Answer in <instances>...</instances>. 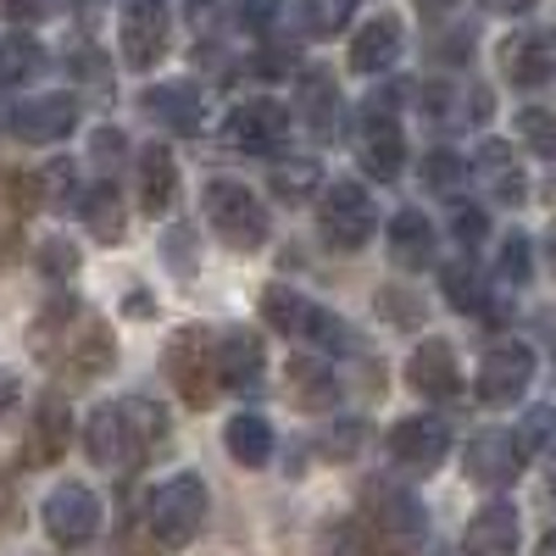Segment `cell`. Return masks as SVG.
<instances>
[{
	"instance_id": "obj_9",
	"label": "cell",
	"mask_w": 556,
	"mask_h": 556,
	"mask_svg": "<svg viewBox=\"0 0 556 556\" xmlns=\"http://www.w3.org/2000/svg\"><path fill=\"white\" fill-rule=\"evenodd\" d=\"M290 106H278V101H245L223 117V146H235L240 156H267L278 162L290 146Z\"/></svg>"
},
{
	"instance_id": "obj_37",
	"label": "cell",
	"mask_w": 556,
	"mask_h": 556,
	"mask_svg": "<svg viewBox=\"0 0 556 556\" xmlns=\"http://www.w3.org/2000/svg\"><path fill=\"white\" fill-rule=\"evenodd\" d=\"M513 440H518L523 462H529V456H534V462H556V406H529Z\"/></svg>"
},
{
	"instance_id": "obj_18",
	"label": "cell",
	"mask_w": 556,
	"mask_h": 556,
	"mask_svg": "<svg viewBox=\"0 0 556 556\" xmlns=\"http://www.w3.org/2000/svg\"><path fill=\"white\" fill-rule=\"evenodd\" d=\"M468 173L479 178V190L490 201H501V206H523L529 201V173H523V162L513 156L506 139H484V146L473 151V162H468Z\"/></svg>"
},
{
	"instance_id": "obj_34",
	"label": "cell",
	"mask_w": 556,
	"mask_h": 556,
	"mask_svg": "<svg viewBox=\"0 0 556 556\" xmlns=\"http://www.w3.org/2000/svg\"><path fill=\"white\" fill-rule=\"evenodd\" d=\"M317 178H323V156H278L273 162V195L278 201H312L317 195Z\"/></svg>"
},
{
	"instance_id": "obj_60",
	"label": "cell",
	"mask_w": 556,
	"mask_h": 556,
	"mask_svg": "<svg viewBox=\"0 0 556 556\" xmlns=\"http://www.w3.org/2000/svg\"><path fill=\"white\" fill-rule=\"evenodd\" d=\"M73 12H78V23H89V17L101 12V0H73Z\"/></svg>"
},
{
	"instance_id": "obj_58",
	"label": "cell",
	"mask_w": 556,
	"mask_h": 556,
	"mask_svg": "<svg viewBox=\"0 0 556 556\" xmlns=\"http://www.w3.org/2000/svg\"><path fill=\"white\" fill-rule=\"evenodd\" d=\"M534 329H540L545 345H556V312H540V317H534Z\"/></svg>"
},
{
	"instance_id": "obj_1",
	"label": "cell",
	"mask_w": 556,
	"mask_h": 556,
	"mask_svg": "<svg viewBox=\"0 0 556 556\" xmlns=\"http://www.w3.org/2000/svg\"><path fill=\"white\" fill-rule=\"evenodd\" d=\"M28 351H34V362L51 367V374H62L67 384L101 379V374L117 367L112 323L96 306H84L73 290H56L51 301L39 306V317L28 323Z\"/></svg>"
},
{
	"instance_id": "obj_43",
	"label": "cell",
	"mask_w": 556,
	"mask_h": 556,
	"mask_svg": "<svg viewBox=\"0 0 556 556\" xmlns=\"http://www.w3.org/2000/svg\"><path fill=\"white\" fill-rule=\"evenodd\" d=\"M0 206H12V212H34V206H39V173L0 167Z\"/></svg>"
},
{
	"instance_id": "obj_17",
	"label": "cell",
	"mask_w": 556,
	"mask_h": 556,
	"mask_svg": "<svg viewBox=\"0 0 556 556\" xmlns=\"http://www.w3.org/2000/svg\"><path fill=\"white\" fill-rule=\"evenodd\" d=\"M501 73L518 89H540L556 78V28H518L501 39Z\"/></svg>"
},
{
	"instance_id": "obj_11",
	"label": "cell",
	"mask_w": 556,
	"mask_h": 556,
	"mask_svg": "<svg viewBox=\"0 0 556 556\" xmlns=\"http://www.w3.org/2000/svg\"><path fill=\"white\" fill-rule=\"evenodd\" d=\"M384 451H390V462H395L401 473L429 479L440 462H445V451H451V424H445V417H434V412H412V417H401V424L390 429Z\"/></svg>"
},
{
	"instance_id": "obj_36",
	"label": "cell",
	"mask_w": 556,
	"mask_h": 556,
	"mask_svg": "<svg viewBox=\"0 0 556 556\" xmlns=\"http://www.w3.org/2000/svg\"><path fill=\"white\" fill-rule=\"evenodd\" d=\"M367 434H374L367 417H334V424L317 434V456L323 462H356L367 451Z\"/></svg>"
},
{
	"instance_id": "obj_23",
	"label": "cell",
	"mask_w": 556,
	"mask_h": 556,
	"mask_svg": "<svg viewBox=\"0 0 556 556\" xmlns=\"http://www.w3.org/2000/svg\"><path fill=\"white\" fill-rule=\"evenodd\" d=\"M406 384L424 395V401H456L462 395V367H456V351L445 340H424L406 362Z\"/></svg>"
},
{
	"instance_id": "obj_39",
	"label": "cell",
	"mask_w": 556,
	"mask_h": 556,
	"mask_svg": "<svg viewBox=\"0 0 556 556\" xmlns=\"http://www.w3.org/2000/svg\"><path fill=\"white\" fill-rule=\"evenodd\" d=\"M78 173L67 156H51V167H39V206H56V212H73L78 206Z\"/></svg>"
},
{
	"instance_id": "obj_45",
	"label": "cell",
	"mask_w": 556,
	"mask_h": 556,
	"mask_svg": "<svg viewBox=\"0 0 556 556\" xmlns=\"http://www.w3.org/2000/svg\"><path fill=\"white\" fill-rule=\"evenodd\" d=\"M484 228H490V217H484L479 206H462V201H451V240H456L462 251H473V245L484 240Z\"/></svg>"
},
{
	"instance_id": "obj_26",
	"label": "cell",
	"mask_w": 556,
	"mask_h": 556,
	"mask_svg": "<svg viewBox=\"0 0 556 556\" xmlns=\"http://www.w3.org/2000/svg\"><path fill=\"white\" fill-rule=\"evenodd\" d=\"M173 45V17L167 7H139L123 12V62L128 67H156Z\"/></svg>"
},
{
	"instance_id": "obj_6",
	"label": "cell",
	"mask_w": 556,
	"mask_h": 556,
	"mask_svg": "<svg viewBox=\"0 0 556 556\" xmlns=\"http://www.w3.org/2000/svg\"><path fill=\"white\" fill-rule=\"evenodd\" d=\"M206 223H212V235L228 245V251H262L267 245V201H256V190H245L240 178H212L206 184Z\"/></svg>"
},
{
	"instance_id": "obj_27",
	"label": "cell",
	"mask_w": 556,
	"mask_h": 556,
	"mask_svg": "<svg viewBox=\"0 0 556 556\" xmlns=\"http://www.w3.org/2000/svg\"><path fill=\"white\" fill-rule=\"evenodd\" d=\"M285 401L295 412H329L340 401V379L323 356H290L285 362Z\"/></svg>"
},
{
	"instance_id": "obj_56",
	"label": "cell",
	"mask_w": 556,
	"mask_h": 556,
	"mask_svg": "<svg viewBox=\"0 0 556 556\" xmlns=\"http://www.w3.org/2000/svg\"><path fill=\"white\" fill-rule=\"evenodd\" d=\"M123 312H128V317H156V301H151L146 290H134V295L123 301Z\"/></svg>"
},
{
	"instance_id": "obj_4",
	"label": "cell",
	"mask_w": 556,
	"mask_h": 556,
	"mask_svg": "<svg viewBox=\"0 0 556 556\" xmlns=\"http://www.w3.org/2000/svg\"><path fill=\"white\" fill-rule=\"evenodd\" d=\"M206 513H212V495H206L201 473L162 479L146 495V513H139V523H146V551H184L206 529Z\"/></svg>"
},
{
	"instance_id": "obj_52",
	"label": "cell",
	"mask_w": 556,
	"mask_h": 556,
	"mask_svg": "<svg viewBox=\"0 0 556 556\" xmlns=\"http://www.w3.org/2000/svg\"><path fill=\"white\" fill-rule=\"evenodd\" d=\"M62 0H7V17L12 23H51V12Z\"/></svg>"
},
{
	"instance_id": "obj_29",
	"label": "cell",
	"mask_w": 556,
	"mask_h": 556,
	"mask_svg": "<svg viewBox=\"0 0 556 556\" xmlns=\"http://www.w3.org/2000/svg\"><path fill=\"white\" fill-rule=\"evenodd\" d=\"M223 445H228V456H235L240 468H267L273 451H278V434H273L267 417L240 412V417H228V424H223Z\"/></svg>"
},
{
	"instance_id": "obj_63",
	"label": "cell",
	"mask_w": 556,
	"mask_h": 556,
	"mask_svg": "<svg viewBox=\"0 0 556 556\" xmlns=\"http://www.w3.org/2000/svg\"><path fill=\"white\" fill-rule=\"evenodd\" d=\"M128 12H139V7H167V0H123Z\"/></svg>"
},
{
	"instance_id": "obj_7",
	"label": "cell",
	"mask_w": 556,
	"mask_h": 556,
	"mask_svg": "<svg viewBox=\"0 0 556 556\" xmlns=\"http://www.w3.org/2000/svg\"><path fill=\"white\" fill-rule=\"evenodd\" d=\"M374 228H379V206L356 178H340L317 195V235L334 251H362L367 240H374Z\"/></svg>"
},
{
	"instance_id": "obj_22",
	"label": "cell",
	"mask_w": 556,
	"mask_h": 556,
	"mask_svg": "<svg viewBox=\"0 0 556 556\" xmlns=\"http://www.w3.org/2000/svg\"><path fill=\"white\" fill-rule=\"evenodd\" d=\"M401 45H406L401 17H390V12L367 17V23L356 28V39H351V73H362V78H384V73L401 62Z\"/></svg>"
},
{
	"instance_id": "obj_53",
	"label": "cell",
	"mask_w": 556,
	"mask_h": 556,
	"mask_svg": "<svg viewBox=\"0 0 556 556\" xmlns=\"http://www.w3.org/2000/svg\"><path fill=\"white\" fill-rule=\"evenodd\" d=\"M479 7H484V12H495V17H529V12L540 7V0H479Z\"/></svg>"
},
{
	"instance_id": "obj_61",
	"label": "cell",
	"mask_w": 556,
	"mask_h": 556,
	"mask_svg": "<svg viewBox=\"0 0 556 556\" xmlns=\"http://www.w3.org/2000/svg\"><path fill=\"white\" fill-rule=\"evenodd\" d=\"M545 262H551V273H556V223H551V235H545Z\"/></svg>"
},
{
	"instance_id": "obj_64",
	"label": "cell",
	"mask_w": 556,
	"mask_h": 556,
	"mask_svg": "<svg viewBox=\"0 0 556 556\" xmlns=\"http://www.w3.org/2000/svg\"><path fill=\"white\" fill-rule=\"evenodd\" d=\"M434 556H456V551H434Z\"/></svg>"
},
{
	"instance_id": "obj_2",
	"label": "cell",
	"mask_w": 556,
	"mask_h": 556,
	"mask_svg": "<svg viewBox=\"0 0 556 556\" xmlns=\"http://www.w3.org/2000/svg\"><path fill=\"white\" fill-rule=\"evenodd\" d=\"M356 534L367 545V556H412L417 545L429 540V513L401 479L379 473L367 479L362 495H356Z\"/></svg>"
},
{
	"instance_id": "obj_21",
	"label": "cell",
	"mask_w": 556,
	"mask_h": 556,
	"mask_svg": "<svg viewBox=\"0 0 556 556\" xmlns=\"http://www.w3.org/2000/svg\"><path fill=\"white\" fill-rule=\"evenodd\" d=\"M134 201L146 217H167L178 201V162L167 146H139L134 151Z\"/></svg>"
},
{
	"instance_id": "obj_28",
	"label": "cell",
	"mask_w": 556,
	"mask_h": 556,
	"mask_svg": "<svg viewBox=\"0 0 556 556\" xmlns=\"http://www.w3.org/2000/svg\"><path fill=\"white\" fill-rule=\"evenodd\" d=\"M290 112H301V123L317 134V139H334L340 134V84H334V73H323V67H306L301 73V84H295V106Z\"/></svg>"
},
{
	"instance_id": "obj_50",
	"label": "cell",
	"mask_w": 556,
	"mask_h": 556,
	"mask_svg": "<svg viewBox=\"0 0 556 556\" xmlns=\"http://www.w3.org/2000/svg\"><path fill=\"white\" fill-rule=\"evenodd\" d=\"M295 67H301L295 45H267V51L256 56V78H290Z\"/></svg>"
},
{
	"instance_id": "obj_13",
	"label": "cell",
	"mask_w": 556,
	"mask_h": 556,
	"mask_svg": "<svg viewBox=\"0 0 556 556\" xmlns=\"http://www.w3.org/2000/svg\"><path fill=\"white\" fill-rule=\"evenodd\" d=\"M7 134L23 139V146H62V139L78 128V96H34L7 106Z\"/></svg>"
},
{
	"instance_id": "obj_16",
	"label": "cell",
	"mask_w": 556,
	"mask_h": 556,
	"mask_svg": "<svg viewBox=\"0 0 556 556\" xmlns=\"http://www.w3.org/2000/svg\"><path fill=\"white\" fill-rule=\"evenodd\" d=\"M462 473H468L479 490H513L523 479V451L513 440V429H484L468 440L462 451Z\"/></svg>"
},
{
	"instance_id": "obj_44",
	"label": "cell",
	"mask_w": 556,
	"mask_h": 556,
	"mask_svg": "<svg viewBox=\"0 0 556 556\" xmlns=\"http://www.w3.org/2000/svg\"><path fill=\"white\" fill-rule=\"evenodd\" d=\"M379 312H384L390 323H401V329H424V301L406 295L401 285H384V290H379Z\"/></svg>"
},
{
	"instance_id": "obj_47",
	"label": "cell",
	"mask_w": 556,
	"mask_h": 556,
	"mask_svg": "<svg viewBox=\"0 0 556 556\" xmlns=\"http://www.w3.org/2000/svg\"><path fill=\"white\" fill-rule=\"evenodd\" d=\"M162 256L167 267L184 278V273H195V228L184 223V228H167V240H162Z\"/></svg>"
},
{
	"instance_id": "obj_54",
	"label": "cell",
	"mask_w": 556,
	"mask_h": 556,
	"mask_svg": "<svg viewBox=\"0 0 556 556\" xmlns=\"http://www.w3.org/2000/svg\"><path fill=\"white\" fill-rule=\"evenodd\" d=\"M17 395H23V379L12 374V367H0V417L17 406Z\"/></svg>"
},
{
	"instance_id": "obj_32",
	"label": "cell",
	"mask_w": 556,
	"mask_h": 556,
	"mask_svg": "<svg viewBox=\"0 0 556 556\" xmlns=\"http://www.w3.org/2000/svg\"><path fill=\"white\" fill-rule=\"evenodd\" d=\"M45 67H51V56H45V45L34 34H7V39H0V96L34 84Z\"/></svg>"
},
{
	"instance_id": "obj_5",
	"label": "cell",
	"mask_w": 556,
	"mask_h": 556,
	"mask_svg": "<svg viewBox=\"0 0 556 556\" xmlns=\"http://www.w3.org/2000/svg\"><path fill=\"white\" fill-rule=\"evenodd\" d=\"M162 379L173 384V395L184 406H217L223 384H217V334L206 329V323H184V329L162 345Z\"/></svg>"
},
{
	"instance_id": "obj_30",
	"label": "cell",
	"mask_w": 556,
	"mask_h": 556,
	"mask_svg": "<svg viewBox=\"0 0 556 556\" xmlns=\"http://www.w3.org/2000/svg\"><path fill=\"white\" fill-rule=\"evenodd\" d=\"M440 290L451 312H490V278L473 256H456L440 267Z\"/></svg>"
},
{
	"instance_id": "obj_8",
	"label": "cell",
	"mask_w": 556,
	"mask_h": 556,
	"mask_svg": "<svg viewBox=\"0 0 556 556\" xmlns=\"http://www.w3.org/2000/svg\"><path fill=\"white\" fill-rule=\"evenodd\" d=\"M356 162L379 184H395L406 173V134H401V117L390 112L384 96H374L356 117Z\"/></svg>"
},
{
	"instance_id": "obj_12",
	"label": "cell",
	"mask_w": 556,
	"mask_h": 556,
	"mask_svg": "<svg viewBox=\"0 0 556 556\" xmlns=\"http://www.w3.org/2000/svg\"><path fill=\"white\" fill-rule=\"evenodd\" d=\"M529 384H534V351L523 340H501V345L484 351L479 379H473L484 406H513V401H523Z\"/></svg>"
},
{
	"instance_id": "obj_40",
	"label": "cell",
	"mask_w": 556,
	"mask_h": 556,
	"mask_svg": "<svg viewBox=\"0 0 556 556\" xmlns=\"http://www.w3.org/2000/svg\"><path fill=\"white\" fill-rule=\"evenodd\" d=\"M518 139H523L529 156L556 162V112L551 106H523L518 112Z\"/></svg>"
},
{
	"instance_id": "obj_38",
	"label": "cell",
	"mask_w": 556,
	"mask_h": 556,
	"mask_svg": "<svg viewBox=\"0 0 556 556\" xmlns=\"http://www.w3.org/2000/svg\"><path fill=\"white\" fill-rule=\"evenodd\" d=\"M67 73L84 84V89H96V96H106V89H112V67H106V51H101V45H89L84 34L67 45Z\"/></svg>"
},
{
	"instance_id": "obj_48",
	"label": "cell",
	"mask_w": 556,
	"mask_h": 556,
	"mask_svg": "<svg viewBox=\"0 0 556 556\" xmlns=\"http://www.w3.org/2000/svg\"><path fill=\"white\" fill-rule=\"evenodd\" d=\"M278 7H285V0H235V23L245 28V34H267L273 23H278Z\"/></svg>"
},
{
	"instance_id": "obj_35",
	"label": "cell",
	"mask_w": 556,
	"mask_h": 556,
	"mask_svg": "<svg viewBox=\"0 0 556 556\" xmlns=\"http://www.w3.org/2000/svg\"><path fill=\"white\" fill-rule=\"evenodd\" d=\"M468 156H456V151H429L424 156V184H429V190L440 195V201H462V190H468Z\"/></svg>"
},
{
	"instance_id": "obj_15",
	"label": "cell",
	"mask_w": 556,
	"mask_h": 556,
	"mask_svg": "<svg viewBox=\"0 0 556 556\" xmlns=\"http://www.w3.org/2000/svg\"><path fill=\"white\" fill-rule=\"evenodd\" d=\"M217 384L235 395H262V384H267V345L245 323L217 334Z\"/></svg>"
},
{
	"instance_id": "obj_19",
	"label": "cell",
	"mask_w": 556,
	"mask_h": 556,
	"mask_svg": "<svg viewBox=\"0 0 556 556\" xmlns=\"http://www.w3.org/2000/svg\"><path fill=\"white\" fill-rule=\"evenodd\" d=\"M523 523H518V506L513 501H484L479 513L462 529V551L456 556H518Z\"/></svg>"
},
{
	"instance_id": "obj_46",
	"label": "cell",
	"mask_w": 556,
	"mask_h": 556,
	"mask_svg": "<svg viewBox=\"0 0 556 556\" xmlns=\"http://www.w3.org/2000/svg\"><path fill=\"white\" fill-rule=\"evenodd\" d=\"M89 156H96L101 178H112V173L123 167V156H128V139H123L117 128H96V139H89Z\"/></svg>"
},
{
	"instance_id": "obj_3",
	"label": "cell",
	"mask_w": 556,
	"mask_h": 556,
	"mask_svg": "<svg viewBox=\"0 0 556 556\" xmlns=\"http://www.w3.org/2000/svg\"><path fill=\"white\" fill-rule=\"evenodd\" d=\"M256 306H262V317H267L273 334L301 340V345H312V351H323V356H356V351H362L356 329H351L340 312L306 301V295L290 290V285H267Z\"/></svg>"
},
{
	"instance_id": "obj_49",
	"label": "cell",
	"mask_w": 556,
	"mask_h": 556,
	"mask_svg": "<svg viewBox=\"0 0 556 556\" xmlns=\"http://www.w3.org/2000/svg\"><path fill=\"white\" fill-rule=\"evenodd\" d=\"M323 556H367V545H362V534H356L351 518H340V523L323 529Z\"/></svg>"
},
{
	"instance_id": "obj_25",
	"label": "cell",
	"mask_w": 556,
	"mask_h": 556,
	"mask_svg": "<svg viewBox=\"0 0 556 556\" xmlns=\"http://www.w3.org/2000/svg\"><path fill=\"white\" fill-rule=\"evenodd\" d=\"M139 112H146L151 123H162V128H173V134H195L201 117H206V101H201L195 84L173 78V84H151L146 96H139Z\"/></svg>"
},
{
	"instance_id": "obj_41",
	"label": "cell",
	"mask_w": 556,
	"mask_h": 556,
	"mask_svg": "<svg viewBox=\"0 0 556 556\" xmlns=\"http://www.w3.org/2000/svg\"><path fill=\"white\" fill-rule=\"evenodd\" d=\"M529 273H534V240L529 235H506L501 251H495V278L501 285H529Z\"/></svg>"
},
{
	"instance_id": "obj_20",
	"label": "cell",
	"mask_w": 556,
	"mask_h": 556,
	"mask_svg": "<svg viewBox=\"0 0 556 556\" xmlns=\"http://www.w3.org/2000/svg\"><path fill=\"white\" fill-rule=\"evenodd\" d=\"M84 451H89V462H96V468H117V473L146 468V462H139V451H134V440H128V424H123L117 401H101L96 412L84 417Z\"/></svg>"
},
{
	"instance_id": "obj_51",
	"label": "cell",
	"mask_w": 556,
	"mask_h": 556,
	"mask_svg": "<svg viewBox=\"0 0 556 556\" xmlns=\"http://www.w3.org/2000/svg\"><path fill=\"white\" fill-rule=\"evenodd\" d=\"M468 51H473V34H468V28H462L456 39H445V34H440V39L429 45V56H434L440 67H445V62H468Z\"/></svg>"
},
{
	"instance_id": "obj_42",
	"label": "cell",
	"mask_w": 556,
	"mask_h": 556,
	"mask_svg": "<svg viewBox=\"0 0 556 556\" xmlns=\"http://www.w3.org/2000/svg\"><path fill=\"white\" fill-rule=\"evenodd\" d=\"M34 267L51 278V285L62 290V285H73V273H78V245L73 240H62V235H51V240H39V251H34Z\"/></svg>"
},
{
	"instance_id": "obj_59",
	"label": "cell",
	"mask_w": 556,
	"mask_h": 556,
	"mask_svg": "<svg viewBox=\"0 0 556 556\" xmlns=\"http://www.w3.org/2000/svg\"><path fill=\"white\" fill-rule=\"evenodd\" d=\"M456 7V0H417V12H424V17H445Z\"/></svg>"
},
{
	"instance_id": "obj_14",
	"label": "cell",
	"mask_w": 556,
	"mask_h": 556,
	"mask_svg": "<svg viewBox=\"0 0 556 556\" xmlns=\"http://www.w3.org/2000/svg\"><path fill=\"white\" fill-rule=\"evenodd\" d=\"M67 445H73V406H67V395L45 390L34 401L28 434H23V468H56Z\"/></svg>"
},
{
	"instance_id": "obj_55",
	"label": "cell",
	"mask_w": 556,
	"mask_h": 556,
	"mask_svg": "<svg viewBox=\"0 0 556 556\" xmlns=\"http://www.w3.org/2000/svg\"><path fill=\"white\" fill-rule=\"evenodd\" d=\"M0 529H17V490L0 473Z\"/></svg>"
},
{
	"instance_id": "obj_24",
	"label": "cell",
	"mask_w": 556,
	"mask_h": 556,
	"mask_svg": "<svg viewBox=\"0 0 556 556\" xmlns=\"http://www.w3.org/2000/svg\"><path fill=\"white\" fill-rule=\"evenodd\" d=\"M384 240H390V262H395V267H406V273H424V267H434V256H440V235H434V223H429L424 212H417V206H401V212L390 217Z\"/></svg>"
},
{
	"instance_id": "obj_57",
	"label": "cell",
	"mask_w": 556,
	"mask_h": 556,
	"mask_svg": "<svg viewBox=\"0 0 556 556\" xmlns=\"http://www.w3.org/2000/svg\"><path fill=\"white\" fill-rule=\"evenodd\" d=\"M12 256H17V235H12V228H7V223H0V267H7Z\"/></svg>"
},
{
	"instance_id": "obj_31",
	"label": "cell",
	"mask_w": 556,
	"mask_h": 556,
	"mask_svg": "<svg viewBox=\"0 0 556 556\" xmlns=\"http://www.w3.org/2000/svg\"><path fill=\"white\" fill-rule=\"evenodd\" d=\"M78 212H84L89 235H96L101 245H117V240H123V223H128V201L117 195V184H112V178H101L96 190H84V195H78Z\"/></svg>"
},
{
	"instance_id": "obj_33",
	"label": "cell",
	"mask_w": 556,
	"mask_h": 556,
	"mask_svg": "<svg viewBox=\"0 0 556 556\" xmlns=\"http://www.w3.org/2000/svg\"><path fill=\"white\" fill-rule=\"evenodd\" d=\"M356 17V0H295V28L306 39H340Z\"/></svg>"
},
{
	"instance_id": "obj_62",
	"label": "cell",
	"mask_w": 556,
	"mask_h": 556,
	"mask_svg": "<svg viewBox=\"0 0 556 556\" xmlns=\"http://www.w3.org/2000/svg\"><path fill=\"white\" fill-rule=\"evenodd\" d=\"M534 556H556V529H551V534L540 540V551H534Z\"/></svg>"
},
{
	"instance_id": "obj_10",
	"label": "cell",
	"mask_w": 556,
	"mask_h": 556,
	"mask_svg": "<svg viewBox=\"0 0 556 556\" xmlns=\"http://www.w3.org/2000/svg\"><path fill=\"white\" fill-rule=\"evenodd\" d=\"M39 518H45V534H51V545L62 551H84L89 540L101 534V495L89 490V484H56L51 495H45L39 506Z\"/></svg>"
}]
</instances>
